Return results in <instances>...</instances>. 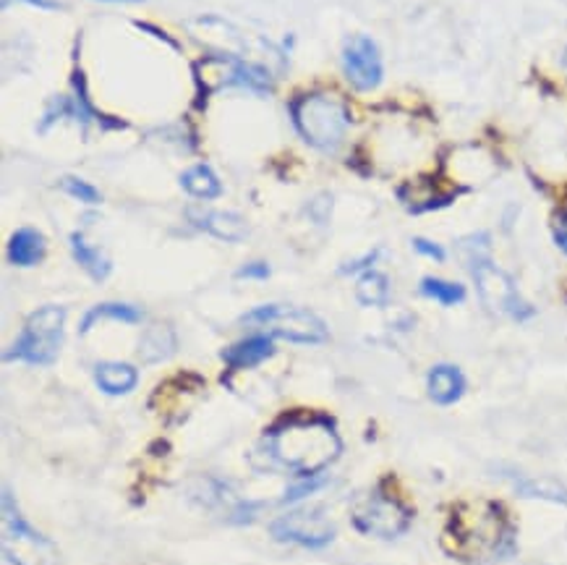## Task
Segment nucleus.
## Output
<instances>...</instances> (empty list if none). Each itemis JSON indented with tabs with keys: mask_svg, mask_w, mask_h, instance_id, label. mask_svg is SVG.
<instances>
[{
	"mask_svg": "<svg viewBox=\"0 0 567 565\" xmlns=\"http://www.w3.org/2000/svg\"><path fill=\"white\" fill-rule=\"evenodd\" d=\"M262 448L273 464L301 477L319 474L343 453L338 429L327 416L282 419L264 435Z\"/></svg>",
	"mask_w": 567,
	"mask_h": 565,
	"instance_id": "nucleus-1",
	"label": "nucleus"
},
{
	"mask_svg": "<svg viewBox=\"0 0 567 565\" xmlns=\"http://www.w3.org/2000/svg\"><path fill=\"white\" fill-rule=\"evenodd\" d=\"M448 539L455 557L468 563L497 561L513 552V526L497 503H463L450 516Z\"/></svg>",
	"mask_w": 567,
	"mask_h": 565,
	"instance_id": "nucleus-2",
	"label": "nucleus"
},
{
	"mask_svg": "<svg viewBox=\"0 0 567 565\" xmlns=\"http://www.w3.org/2000/svg\"><path fill=\"white\" fill-rule=\"evenodd\" d=\"M291 121L308 147L332 152L338 150L351 126V111L340 95L308 92L291 102Z\"/></svg>",
	"mask_w": 567,
	"mask_h": 565,
	"instance_id": "nucleus-3",
	"label": "nucleus"
},
{
	"mask_svg": "<svg viewBox=\"0 0 567 565\" xmlns=\"http://www.w3.org/2000/svg\"><path fill=\"white\" fill-rule=\"evenodd\" d=\"M66 336V310L48 304L35 310L24 323L14 346L3 351V362H27L35 367H48L58 359Z\"/></svg>",
	"mask_w": 567,
	"mask_h": 565,
	"instance_id": "nucleus-4",
	"label": "nucleus"
},
{
	"mask_svg": "<svg viewBox=\"0 0 567 565\" xmlns=\"http://www.w3.org/2000/svg\"><path fill=\"white\" fill-rule=\"evenodd\" d=\"M241 325L256 327L273 338L291 340L301 346H319L330 338V330L314 312L293 304H264L247 312L241 317Z\"/></svg>",
	"mask_w": 567,
	"mask_h": 565,
	"instance_id": "nucleus-5",
	"label": "nucleus"
},
{
	"mask_svg": "<svg viewBox=\"0 0 567 565\" xmlns=\"http://www.w3.org/2000/svg\"><path fill=\"white\" fill-rule=\"evenodd\" d=\"M3 557L11 565H58L55 544L22 516L11 487H3Z\"/></svg>",
	"mask_w": 567,
	"mask_h": 565,
	"instance_id": "nucleus-6",
	"label": "nucleus"
},
{
	"mask_svg": "<svg viewBox=\"0 0 567 565\" xmlns=\"http://www.w3.org/2000/svg\"><path fill=\"white\" fill-rule=\"evenodd\" d=\"M414 513L403 500L385 490H374L358 500L351 511V524L364 537L398 539L411 529Z\"/></svg>",
	"mask_w": 567,
	"mask_h": 565,
	"instance_id": "nucleus-7",
	"label": "nucleus"
},
{
	"mask_svg": "<svg viewBox=\"0 0 567 565\" xmlns=\"http://www.w3.org/2000/svg\"><path fill=\"white\" fill-rule=\"evenodd\" d=\"M194 76L197 85L207 89L212 85V79L217 87H243L249 92L256 95H269L273 92V79H269V71L260 66V63H251L241 55H212L204 58V61L194 63ZM204 92L199 95V102H202ZM197 102V105H199Z\"/></svg>",
	"mask_w": 567,
	"mask_h": 565,
	"instance_id": "nucleus-8",
	"label": "nucleus"
},
{
	"mask_svg": "<svg viewBox=\"0 0 567 565\" xmlns=\"http://www.w3.org/2000/svg\"><path fill=\"white\" fill-rule=\"evenodd\" d=\"M470 275H474L476 291H479L481 304L489 314L494 317H511L524 323V319L533 317V306L520 297L518 286L505 269H500L492 260L479 262V265L470 267Z\"/></svg>",
	"mask_w": 567,
	"mask_h": 565,
	"instance_id": "nucleus-9",
	"label": "nucleus"
},
{
	"mask_svg": "<svg viewBox=\"0 0 567 565\" xmlns=\"http://www.w3.org/2000/svg\"><path fill=\"white\" fill-rule=\"evenodd\" d=\"M269 535H273L275 542L301 544V548H308V550H322L335 539V526L322 511L299 508L291 513H282L280 518H275L273 526H269Z\"/></svg>",
	"mask_w": 567,
	"mask_h": 565,
	"instance_id": "nucleus-10",
	"label": "nucleus"
},
{
	"mask_svg": "<svg viewBox=\"0 0 567 565\" xmlns=\"http://www.w3.org/2000/svg\"><path fill=\"white\" fill-rule=\"evenodd\" d=\"M343 74L351 81L353 89L358 92H371L382 85L385 66H382V53H379L377 42L366 35H353L343 48Z\"/></svg>",
	"mask_w": 567,
	"mask_h": 565,
	"instance_id": "nucleus-11",
	"label": "nucleus"
},
{
	"mask_svg": "<svg viewBox=\"0 0 567 565\" xmlns=\"http://www.w3.org/2000/svg\"><path fill=\"white\" fill-rule=\"evenodd\" d=\"M186 217L199 230H207L210 236L215 239L228 241V243H238L243 239H249V223L243 221L241 215L236 212H220V210H202V208H189L186 210Z\"/></svg>",
	"mask_w": 567,
	"mask_h": 565,
	"instance_id": "nucleus-12",
	"label": "nucleus"
},
{
	"mask_svg": "<svg viewBox=\"0 0 567 565\" xmlns=\"http://www.w3.org/2000/svg\"><path fill=\"white\" fill-rule=\"evenodd\" d=\"M220 356L230 369L256 367V364L267 362L269 356H275V338L267 336V332H256V336H249L238 340L234 346H228Z\"/></svg>",
	"mask_w": 567,
	"mask_h": 565,
	"instance_id": "nucleus-13",
	"label": "nucleus"
},
{
	"mask_svg": "<svg viewBox=\"0 0 567 565\" xmlns=\"http://www.w3.org/2000/svg\"><path fill=\"white\" fill-rule=\"evenodd\" d=\"M71 89H74V98H71V105H74V121L84 128V131H87L89 124H100L102 128H108V131H111V128H126L124 121L100 113L98 105L89 100L87 79H84V71L79 66H76L74 74H71Z\"/></svg>",
	"mask_w": 567,
	"mask_h": 565,
	"instance_id": "nucleus-14",
	"label": "nucleus"
},
{
	"mask_svg": "<svg viewBox=\"0 0 567 565\" xmlns=\"http://www.w3.org/2000/svg\"><path fill=\"white\" fill-rule=\"evenodd\" d=\"M427 393L440 406L457 403L466 393V375L455 364H437V367L429 369Z\"/></svg>",
	"mask_w": 567,
	"mask_h": 565,
	"instance_id": "nucleus-15",
	"label": "nucleus"
},
{
	"mask_svg": "<svg viewBox=\"0 0 567 565\" xmlns=\"http://www.w3.org/2000/svg\"><path fill=\"white\" fill-rule=\"evenodd\" d=\"M505 474H507V479H511L513 490L518 492L520 498L567 505V487L563 485V481L550 479V477H531V474H520V472H505Z\"/></svg>",
	"mask_w": 567,
	"mask_h": 565,
	"instance_id": "nucleus-16",
	"label": "nucleus"
},
{
	"mask_svg": "<svg viewBox=\"0 0 567 565\" xmlns=\"http://www.w3.org/2000/svg\"><path fill=\"white\" fill-rule=\"evenodd\" d=\"M48 252V241L37 228H18L14 236L9 239V262L14 267H35L45 260Z\"/></svg>",
	"mask_w": 567,
	"mask_h": 565,
	"instance_id": "nucleus-17",
	"label": "nucleus"
},
{
	"mask_svg": "<svg viewBox=\"0 0 567 565\" xmlns=\"http://www.w3.org/2000/svg\"><path fill=\"white\" fill-rule=\"evenodd\" d=\"M139 372L126 362H100L94 367V385L105 395H126L137 388Z\"/></svg>",
	"mask_w": 567,
	"mask_h": 565,
	"instance_id": "nucleus-18",
	"label": "nucleus"
},
{
	"mask_svg": "<svg viewBox=\"0 0 567 565\" xmlns=\"http://www.w3.org/2000/svg\"><path fill=\"white\" fill-rule=\"evenodd\" d=\"M68 243H71V254H74L76 265H79L84 273L89 275L92 280H105L108 275H111V260H108L105 254H102V249L94 247V243L87 241V236L81 234V230H76V234L68 236Z\"/></svg>",
	"mask_w": 567,
	"mask_h": 565,
	"instance_id": "nucleus-19",
	"label": "nucleus"
},
{
	"mask_svg": "<svg viewBox=\"0 0 567 565\" xmlns=\"http://www.w3.org/2000/svg\"><path fill=\"white\" fill-rule=\"evenodd\" d=\"M105 319H115V323L134 325L141 319V312L131 304H121V301H105V304L92 306V310L84 314L81 323H79V332H81V336H87V332L92 330L94 325L105 323Z\"/></svg>",
	"mask_w": 567,
	"mask_h": 565,
	"instance_id": "nucleus-20",
	"label": "nucleus"
},
{
	"mask_svg": "<svg viewBox=\"0 0 567 565\" xmlns=\"http://www.w3.org/2000/svg\"><path fill=\"white\" fill-rule=\"evenodd\" d=\"M180 186H184L186 194L197 199H217L223 194L220 178L215 176V171L210 165L199 163L194 168L180 173Z\"/></svg>",
	"mask_w": 567,
	"mask_h": 565,
	"instance_id": "nucleus-21",
	"label": "nucleus"
},
{
	"mask_svg": "<svg viewBox=\"0 0 567 565\" xmlns=\"http://www.w3.org/2000/svg\"><path fill=\"white\" fill-rule=\"evenodd\" d=\"M176 351V332L171 325H152L139 343V353L144 362H163Z\"/></svg>",
	"mask_w": 567,
	"mask_h": 565,
	"instance_id": "nucleus-22",
	"label": "nucleus"
},
{
	"mask_svg": "<svg viewBox=\"0 0 567 565\" xmlns=\"http://www.w3.org/2000/svg\"><path fill=\"white\" fill-rule=\"evenodd\" d=\"M356 299H358V304L374 306V310H379V306H388V301H390L388 275H382L379 269H366V273H361V278L356 282Z\"/></svg>",
	"mask_w": 567,
	"mask_h": 565,
	"instance_id": "nucleus-23",
	"label": "nucleus"
},
{
	"mask_svg": "<svg viewBox=\"0 0 567 565\" xmlns=\"http://www.w3.org/2000/svg\"><path fill=\"white\" fill-rule=\"evenodd\" d=\"M418 291H421V297L440 301L444 306H455L466 299V288H463L461 282H450L442 278H424Z\"/></svg>",
	"mask_w": 567,
	"mask_h": 565,
	"instance_id": "nucleus-24",
	"label": "nucleus"
},
{
	"mask_svg": "<svg viewBox=\"0 0 567 565\" xmlns=\"http://www.w3.org/2000/svg\"><path fill=\"white\" fill-rule=\"evenodd\" d=\"M457 252H461L463 262L470 269L474 265H479V262L492 260V241H489L487 234L466 236V239L457 241Z\"/></svg>",
	"mask_w": 567,
	"mask_h": 565,
	"instance_id": "nucleus-25",
	"label": "nucleus"
},
{
	"mask_svg": "<svg viewBox=\"0 0 567 565\" xmlns=\"http://www.w3.org/2000/svg\"><path fill=\"white\" fill-rule=\"evenodd\" d=\"M325 485H327V479L322 477V474H312V477L299 479V481H295V485H288V490L282 492L280 503H286V505L299 503V500L312 498V494H314V492H319L322 487H325Z\"/></svg>",
	"mask_w": 567,
	"mask_h": 565,
	"instance_id": "nucleus-26",
	"label": "nucleus"
},
{
	"mask_svg": "<svg viewBox=\"0 0 567 565\" xmlns=\"http://www.w3.org/2000/svg\"><path fill=\"white\" fill-rule=\"evenodd\" d=\"M61 189L66 191L68 197L79 199V202H84V204H100V202H102L100 191L94 189L92 184L81 181V178H76V176H66V178H63Z\"/></svg>",
	"mask_w": 567,
	"mask_h": 565,
	"instance_id": "nucleus-27",
	"label": "nucleus"
},
{
	"mask_svg": "<svg viewBox=\"0 0 567 565\" xmlns=\"http://www.w3.org/2000/svg\"><path fill=\"white\" fill-rule=\"evenodd\" d=\"M63 118H74V105H71V98H53L50 100L48 111L42 115V124H40V134H48L58 121Z\"/></svg>",
	"mask_w": 567,
	"mask_h": 565,
	"instance_id": "nucleus-28",
	"label": "nucleus"
},
{
	"mask_svg": "<svg viewBox=\"0 0 567 565\" xmlns=\"http://www.w3.org/2000/svg\"><path fill=\"white\" fill-rule=\"evenodd\" d=\"M552 236H554V243H557L559 252L567 254V204L557 212V217H554Z\"/></svg>",
	"mask_w": 567,
	"mask_h": 565,
	"instance_id": "nucleus-29",
	"label": "nucleus"
},
{
	"mask_svg": "<svg viewBox=\"0 0 567 565\" xmlns=\"http://www.w3.org/2000/svg\"><path fill=\"white\" fill-rule=\"evenodd\" d=\"M236 278H247V280H264L269 278V265L267 262H249L236 273Z\"/></svg>",
	"mask_w": 567,
	"mask_h": 565,
	"instance_id": "nucleus-30",
	"label": "nucleus"
},
{
	"mask_svg": "<svg viewBox=\"0 0 567 565\" xmlns=\"http://www.w3.org/2000/svg\"><path fill=\"white\" fill-rule=\"evenodd\" d=\"M414 249L421 256H429V260H434V262H444V249L440 247V243H434L429 239H414Z\"/></svg>",
	"mask_w": 567,
	"mask_h": 565,
	"instance_id": "nucleus-31",
	"label": "nucleus"
},
{
	"mask_svg": "<svg viewBox=\"0 0 567 565\" xmlns=\"http://www.w3.org/2000/svg\"><path fill=\"white\" fill-rule=\"evenodd\" d=\"M379 260V249H374V252H369V254H364L361 256V260H356V262H348V265H343L340 267V273H366V269H371L374 267V262Z\"/></svg>",
	"mask_w": 567,
	"mask_h": 565,
	"instance_id": "nucleus-32",
	"label": "nucleus"
},
{
	"mask_svg": "<svg viewBox=\"0 0 567 565\" xmlns=\"http://www.w3.org/2000/svg\"><path fill=\"white\" fill-rule=\"evenodd\" d=\"M134 27L137 29H141V32H150V35L154 37V40H163L167 48H173V50H180V45L173 40L171 35H167L165 29H160V27H154V24H147V22H134Z\"/></svg>",
	"mask_w": 567,
	"mask_h": 565,
	"instance_id": "nucleus-33",
	"label": "nucleus"
},
{
	"mask_svg": "<svg viewBox=\"0 0 567 565\" xmlns=\"http://www.w3.org/2000/svg\"><path fill=\"white\" fill-rule=\"evenodd\" d=\"M14 3H27V5H35V9H42V11H61L63 5L55 3V0H14ZM11 0H3V9H9Z\"/></svg>",
	"mask_w": 567,
	"mask_h": 565,
	"instance_id": "nucleus-34",
	"label": "nucleus"
},
{
	"mask_svg": "<svg viewBox=\"0 0 567 565\" xmlns=\"http://www.w3.org/2000/svg\"><path fill=\"white\" fill-rule=\"evenodd\" d=\"M102 3H144V0H102Z\"/></svg>",
	"mask_w": 567,
	"mask_h": 565,
	"instance_id": "nucleus-35",
	"label": "nucleus"
},
{
	"mask_svg": "<svg viewBox=\"0 0 567 565\" xmlns=\"http://www.w3.org/2000/svg\"><path fill=\"white\" fill-rule=\"evenodd\" d=\"M563 63H565V71H567V48H565V55H563Z\"/></svg>",
	"mask_w": 567,
	"mask_h": 565,
	"instance_id": "nucleus-36",
	"label": "nucleus"
}]
</instances>
